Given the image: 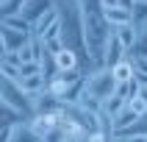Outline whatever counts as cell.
<instances>
[{"mask_svg":"<svg viewBox=\"0 0 147 142\" xmlns=\"http://www.w3.org/2000/svg\"><path fill=\"white\" fill-rule=\"evenodd\" d=\"M83 8V42H86V56L94 67H103V50L111 36L106 17H103V3L100 0H81Z\"/></svg>","mask_w":147,"mask_h":142,"instance_id":"1","label":"cell"},{"mask_svg":"<svg viewBox=\"0 0 147 142\" xmlns=\"http://www.w3.org/2000/svg\"><path fill=\"white\" fill-rule=\"evenodd\" d=\"M0 95H3L0 103H8V106L20 109L22 114L33 117V100H31V95L22 89V84L17 81V78H6V75H3V81H0Z\"/></svg>","mask_w":147,"mask_h":142,"instance_id":"2","label":"cell"},{"mask_svg":"<svg viewBox=\"0 0 147 142\" xmlns=\"http://www.w3.org/2000/svg\"><path fill=\"white\" fill-rule=\"evenodd\" d=\"M28 123H31V128L45 139L50 131H56L58 125H61V111H36Z\"/></svg>","mask_w":147,"mask_h":142,"instance_id":"3","label":"cell"},{"mask_svg":"<svg viewBox=\"0 0 147 142\" xmlns=\"http://www.w3.org/2000/svg\"><path fill=\"white\" fill-rule=\"evenodd\" d=\"M31 42V33L25 31H14V28H6V25H0V48L3 53H17L20 48H25Z\"/></svg>","mask_w":147,"mask_h":142,"instance_id":"4","label":"cell"},{"mask_svg":"<svg viewBox=\"0 0 147 142\" xmlns=\"http://www.w3.org/2000/svg\"><path fill=\"white\" fill-rule=\"evenodd\" d=\"M128 56H131V53L125 50V45L117 39V33L111 31V36H108V42H106V50H103V67H108V70H111L114 64H119V61H122V58H128Z\"/></svg>","mask_w":147,"mask_h":142,"instance_id":"5","label":"cell"},{"mask_svg":"<svg viewBox=\"0 0 147 142\" xmlns=\"http://www.w3.org/2000/svg\"><path fill=\"white\" fill-rule=\"evenodd\" d=\"M103 17L111 31L122 28V25H131L133 22V8H122V6H114V8H103Z\"/></svg>","mask_w":147,"mask_h":142,"instance_id":"6","label":"cell"},{"mask_svg":"<svg viewBox=\"0 0 147 142\" xmlns=\"http://www.w3.org/2000/svg\"><path fill=\"white\" fill-rule=\"evenodd\" d=\"M50 8H56V0H25V8H22L20 17H25V20L33 25L42 14H47Z\"/></svg>","mask_w":147,"mask_h":142,"instance_id":"7","label":"cell"},{"mask_svg":"<svg viewBox=\"0 0 147 142\" xmlns=\"http://www.w3.org/2000/svg\"><path fill=\"white\" fill-rule=\"evenodd\" d=\"M53 25H58V8H50L47 14H42L36 22L31 25V36H36V39H42L45 33L53 28Z\"/></svg>","mask_w":147,"mask_h":142,"instance_id":"8","label":"cell"},{"mask_svg":"<svg viewBox=\"0 0 147 142\" xmlns=\"http://www.w3.org/2000/svg\"><path fill=\"white\" fill-rule=\"evenodd\" d=\"M25 120H31L28 114H22L20 109L8 106V103H0V125H20Z\"/></svg>","mask_w":147,"mask_h":142,"instance_id":"9","label":"cell"},{"mask_svg":"<svg viewBox=\"0 0 147 142\" xmlns=\"http://www.w3.org/2000/svg\"><path fill=\"white\" fill-rule=\"evenodd\" d=\"M111 75L117 78V84L133 81V78H136V73H133V58L128 56V58H122L119 64H114V67H111Z\"/></svg>","mask_w":147,"mask_h":142,"instance_id":"10","label":"cell"},{"mask_svg":"<svg viewBox=\"0 0 147 142\" xmlns=\"http://www.w3.org/2000/svg\"><path fill=\"white\" fill-rule=\"evenodd\" d=\"M117 39L122 42L125 45V50H128V53H133V48H136V39H139V31H136V25H122V28H117Z\"/></svg>","mask_w":147,"mask_h":142,"instance_id":"11","label":"cell"},{"mask_svg":"<svg viewBox=\"0 0 147 142\" xmlns=\"http://www.w3.org/2000/svg\"><path fill=\"white\" fill-rule=\"evenodd\" d=\"M11 142H42V137L31 128V123L25 120V123L14 125V137H11Z\"/></svg>","mask_w":147,"mask_h":142,"instance_id":"12","label":"cell"},{"mask_svg":"<svg viewBox=\"0 0 147 142\" xmlns=\"http://www.w3.org/2000/svg\"><path fill=\"white\" fill-rule=\"evenodd\" d=\"M22 8H25V0H0V20L22 14Z\"/></svg>","mask_w":147,"mask_h":142,"instance_id":"13","label":"cell"},{"mask_svg":"<svg viewBox=\"0 0 147 142\" xmlns=\"http://www.w3.org/2000/svg\"><path fill=\"white\" fill-rule=\"evenodd\" d=\"M125 106H128V100H122L119 95H111V98H108L106 103H103V111H106V114L111 117V120H114V117L119 114V111H122Z\"/></svg>","mask_w":147,"mask_h":142,"instance_id":"14","label":"cell"},{"mask_svg":"<svg viewBox=\"0 0 147 142\" xmlns=\"http://www.w3.org/2000/svg\"><path fill=\"white\" fill-rule=\"evenodd\" d=\"M136 31H139V39H136V48H133L131 56L147 58V22H144V25H136Z\"/></svg>","mask_w":147,"mask_h":142,"instance_id":"15","label":"cell"},{"mask_svg":"<svg viewBox=\"0 0 147 142\" xmlns=\"http://www.w3.org/2000/svg\"><path fill=\"white\" fill-rule=\"evenodd\" d=\"M0 25H6V28H14V31H25V33H31V22L25 20V17H6V20H0Z\"/></svg>","mask_w":147,"mask_h":142,"instance_id":"16","label":"cell"},{"mask_svg":"<svg viewBox=\"0 0 147 142\" xmlns=\"http://www.w3.org/2000/svg\"><path fill=\"white\" fill-rule=\"evenodd\" d=\"M133 58V73H136V81L147 86V58L142 56H131Z\"/></svg>","mask_w":147,"mask_h":142,"instance_id":"17","label":"cell"},{"mask_svg":"<svg viewBox=\"0 0 147 142\" xmlns=\"http://www.w3.org/2000/svg\"><path fill=\"white\" fill-rule=\"evenodd\" d=\"M147 22V3H136L133 6V25H144Z\"/></svg>","mask_w":147,"mask_h":142,"instance_id":"18","label":"cell"},{"mask_svg":"<svg viewBox=\"0 0 147 142\" xmlns=\"http://www.w3.org/2000/svg\"><path fill=\"white\" fill-rule=\"evenodd\" d=\"M103 3V8H114V6H119V0H100Z\"/></svg>","mask_w":147,"mask_h":142,"instance_id":"19","label":"cell"},{"mask_svg":"<svg viewBox=\"0 0 147 142\" xmlns=\"http://www.w3.org/2000/svg\"><path fill=\"white\" fill-rule=\"evenodd\" d=\"M119 6H122V8H133V6H136V0H119Z\"/></svg>","mask_w":147,"mask_h":142,"instance_id":"20","label":"cell"},{"mask_svg":"<svg viewBox=\"0 0 147 142\" xmlns=\"http://www.w3.org/2000/svg\"><path fill=\"white\" fill-rule=\"evenodd\" d=\"M122 139H125V137H122ZM125 142H147V137H128Z\"/></svg>","mask_w":147,"mask_h":142,"instance_id":"21","label":"cell"},{"mask_svg":"<svg viewBox=\"0 0 147 142\" xmlns=\"http://www.w3.org/2000/svg\"><path fill=\"white\" fill-rule=\"evenodd\" d=\"M114 142H125V139H122V137H117V139H114Z\"/></svg>","mask_w":147,"mask_h":142,"instance_id":"22","label":"cell"},{"mask_svg":"<svg viewBox=\"0 0 147 142\" xmlns=\"http://www.w3.org/2000/svg\"><path fill=\"white\" fill-rule=\"evenodd\" d=\"M136 3H147V0H136Z\"/></svg>","mask_w":147,"mask_h":142,"instance_id":"23","label":"cell"}]
</instances>
